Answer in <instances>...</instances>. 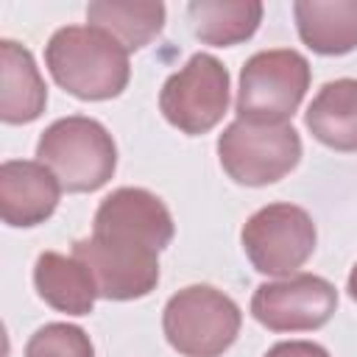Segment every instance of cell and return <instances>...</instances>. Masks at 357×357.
<instances>
[{"mask_svg":"<svg viewBox=\"0 0 357 357\" xmlns=\"http://www.w3.org/2000/svg\"><path fill=\"white\" fill-rule=\"evenodd\" d=\"M173 234V215L159 195L117 187L98 204L92 234L73 243V257L92 271L100 298L134 301L156 290L159 251Z\"/></svg>","mask_w":357,"mask_h":357,"instance_id":"cell-1","label":"cell"},{"mask_svg":"<svg viewBox=\"0 0 357 357\" xmlns=\"http://www.w3.org/2000/svg\"><path fill=\"white\" fill-rule=\"evenodd\" d=\"M50 78L78 100L117 98L131 78L128 50L92 25H64L45 45Z\"/></svg>","mask_w":357,"mask_h":357,"instance_id":"cell-2","label":"cell"},{"mask_svg":"<svg viewBox=\"0 0 357 357\" xmlns=\"http://www.w3.org/2000/svg\"><path fill=\"white\" fill-rule=\"evenodd\" d=\"M36 162L53 170L61 190L95 192L117 170V145L103 123L86 114L53 120L39 142Z\"/></svg>","mask_w":357,"mask_h":357,"instance_id":"cell-3","label":"cell"},{"mask_svg":"<svg viewBox=\"0 0 357 357\" xmlns=\"http://www.w3.org/2000/svg\"><path fill=\"white\" fill-rule=\"evenodd\" d=\"M243 312L212 284L173 293L162 310V332L181 357H220L240 335Z\"/></svg>","mask_w":357,"mask_h":357,"instance_id":"cell-4","label":"cell"},{"mask_svg":"<svg viewBox=\"0 0 357 357\" xmlns=\"http://www.w3.org/2000/svg\"><path fill=\"white\" fill-rule=\"evenodd\" d=\"M310 61L293 47L254 53L240 70L234 100L237 120L245 123H287L310 89Z\"/></svg>","mask_w":357,"mask_h":357,"instance_id":"cell-5","label":"cell"},{"mask_svg":"<svg viewBox=\"0 0 357 357\" xmlns=\"http://www.w3.org/2000/svg\"><path fill=\"white\" fill-rule=\"evenodd\" d=\"M218 159L226 176L245 187H265L284 178L301 159V137L290 123L234 120L218 137Z\"/></svg>","mask_w":357,"mask_h":357,"instance_id":"cell-6","label":"cell"},{"mask_svg":"<svg viewBox=\"0 0 357 357\" xmlns=\"http://www.w3.org/2000/svg\"><path fill=\"white\" fill-rule=\"evenodd\" d=\"M315 240L310 212L287 201L257 209L240 231L248 262L265 276H293L312 257Z\"/></svg>","mask_w":357,"mask_h":357,"instance_id":"cell-7","label":"cell"},{"mask_svg":"<svg viewBox=\"0 0 357 357\" xmlns=\"http://www.w3.org/2000/svg\"><path fill=\"white\" fill-rule=\"evenodd\" d=\"M159 109L181 134L198 137L212 131L229 109V70L212 53L190 56V61L162 84Z\"/></svg>","mask_w":357,"mask_h":357,"instance_id":"cell-8","label":"cell"},{"mask_svg":"<svg viewBox=\"0 0 357 357\" xmlns=\"http://www.w3.org/2000/svg\"><path fill=\"white\" fill-rule=\"evenodd\" d=\"M335 310V284L315 273H293L279 282H265L251 296V315L271 332L321 329Z\"/></svg>","mask_w":357,"mask_h":357,"instance_id":"cell-9","label":"cell"},{"mask_svg":"<svg viewBox=\"0 0 357 357\" xmlns=\"http://www.w3.org/2000/svg\"><path fill=\"white\" fill-rule=\"evenodd\" d=\"M61 198V184L50 167L31 159L0 165V215L6 226L31 229L45 223Z\"/></svg>","mask_w":357,"mask_h":357,"instance_id":"cell-10","label":"cell"},{"mask_svg":"<svg viewBox=\"0 0 357 357\" xmlns=\"http://www.w3.org/2000/svg\"><path fill=\"white\" fill-rule=\"evenodd\" d=\"M47 106V86L28 47L0 42V120L8 126L33 123Z\"/></svg>","mask_w":357,"mask_h":357,"instance_id":"cell-11","label":"cell"},{"mask_svg":"<svg viewBox=\"0 0 357 357\" xmlns=\"http://www.w3.org/2000/svg\"><path fill=\"white\" fill-rule=\"evenodd\" d=\"M33 287L45 304L67 315H89L95 310L98 284L78 257L42 251L33 262Z\"/></svg>","mask_w":357,"mask_h":357,"instance_id":"cell-12","label":"cell"},{"mask_svg":"<svg viewBox=\"0 0 357 357\" xmlns=\"http://www.w3.org/2000/svg\"><path fill=\"white\" fill-rule=\"evenodd\" d=\"M298 39L321 56H343L357 47V0H296Z\"/></svg>","mask_w":357,"mask_h":357,"instance_id":"cell-13","label":"cell"},{"mask_svg":"<svg viewBox=\"0 0 357 357\" xmlns=\"http://www.w3.org/2000/svg\"><path fill=\"white\" fill-rule=\"evenodd\" d=\"M307 131L326 148L357 151V78L326 81L304 112Z\"/></svg>","mask_w":357,"mask_h":357,"instance_id":"cell-14","label":"cell"},{"mask_svg":"<svg viewBox=\"0 0 357 357\" xmlns=\"http://www.w3.org/2000/svg\"><path fill=\"white\" fill-rule=\"evenodd\" d=\"M192 33L212 47H231L251 39L262 22L257 0H192L187 6Z\"/></svg>","mask_w":357,"mask_h":357,"instance_id":"cell-15","label":"cell"},{"mask_svg":"<svg viewBox=\"0 0 357 357\" xmlns=\"http://www.w3.org/2000/svg\"><path fill=\"white\" fill-rule=\"evenodd\" d=\"M86 22L112 33L128 53L153 42L165 28L162 3H123V0H98L86 6Z\"/></svg>","mask_w":357,"mask_h":357,"instance_id":"cell-16","label":"cell"},{"mask_svg":"<svg viewBox=\"0 0 357 357\" xmlns=\"http://www.w3.org/2000/svg\"><path fill=\"white\" fill-rule=\"evenodd\" d=\"M25 357H95V346L81 326L53 321L28 337Z\"/></svg>","mask_w":357,"mask_h":357,"instance_id":"cell-17","label":"cell"},{"mask_svg":"<svg viewBox=\"0 0 357 357\" xmlns=\"http://www.w3.org/2000/svg\"><path fill=\"white\" fill-rule=\"evenodd\" d=\"M265 357H329V351L312 340H282L271 346Z\"/></svg>","mask_w":357,"mask_h":357,"instance_id":"cell-18","label":"cell"},{"mask_svg":"<svg viewBox=\"0 0 357 357\" xmlns=\"http://www.w3.org/2000/svg\"><path fill=\"white\" fill-rule=\"evenodd\" d=\"M346 290H349V296L357 301V262H354V268H351V273H349V282H346Z\"/></svg>","mask_w":357,"mask_h":357,"instance_id":"cell-19","label":"cell"}]
</instances>
